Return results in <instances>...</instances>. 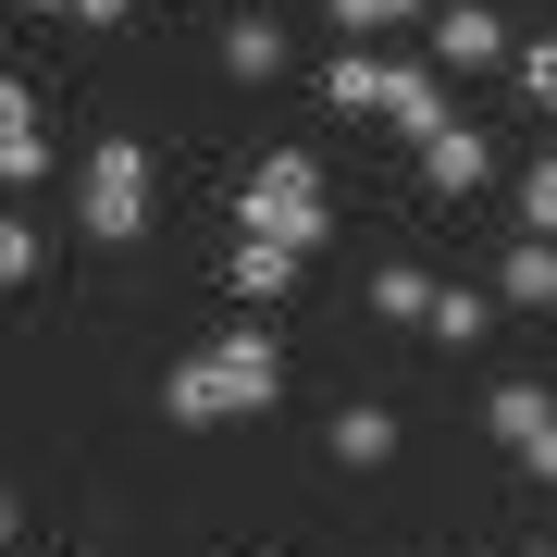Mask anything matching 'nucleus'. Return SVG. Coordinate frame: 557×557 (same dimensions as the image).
<instances>
[{
    "label": "nucleus",
    "instance_id": "obj_4",
    "mask_svg": "<svg viewBox=\"0 0 557 557\" xmlns=\"http://www.w3.org/2000/svg\"><path fill=\"white\" fill-rule=\"evenodd\" d=\"M434 62H446V75H496V62H520V38H508L496 0H446V13H434Z\"/></svg>",
    "mask_w": 557,
    "mask_h": 557
},
{
    "label": "nucleus",
    "instance_id": "obj_8",
    "mask_svg": "<svg viewBox=\"0 0 557 557\" xmlns=\"http://www.w3.org/2000/svg\"><path fill=\"white\" fill-rule=\"evenodd\" d=\"M384 124H397V137H421V149H434L446 137V62H397V100H384Z\"/></svg>",
    "mask_w": 557,
    "mask_h": 557
},
{
    "label": "nucleus",
    "instance_id": "obj_11",
    "mask_svg": "<svg viewBox=\"0 0 557 557\" xmlns=\"http://www.w3.org/2000/svg\"><path fill=\"white\" fill-rule=\"evenodd\" d=\"M496 298H508V310H557V236H520V248L496 260Z\"/></svg>",
    "mask_w": 557,
    "mask_h": 557
},
{
    "label": "nucleus",
    "instance_id": "obj_12",
    "mask_svg": "<svg viewBox=\"0 0 557 557\" xmlns=\"http://www.w3.org/2000/svg\"><path fill=\"white\" fill-rule=\"evenodd\" d=\"M335 458H347V471H384V458H397V409L347 397V409H335Z\"/></svg>",
    "mask_w": 557,
    "mask_h": 557
},
{
    "label": "nucleus",
    "instance_id": "obj_6",
    "mask_svg": "<svg viewBox=\"0 0 557 557\" xmlns=\"http://www.w3.org/2000/svg\"><path fill=\"white\" fill-rule=\"evenodd\" d=\"M322 100H335V112H384V100H397V62H384L372 38H347L335 62H322Z\"/></svg>",
    "mask_w": 557,
    "mask_h": 557
},
{
    "label": "nucleus",
    "instance_id": "obj_13",
    "mask_svg": "<svg viewBox=\"0 0 557 557\" xmlns=\"http://www.w3.org/2000/svg\"><path fill=\"white\" fill-rule=\"evenodd\" d=\"M223 75H248V87L285 75V25L273 13H236V25H223Z\"/></svg>",
    "mask_w": 557,
    "mask_h": 557
},
{
    "label": "nucleus",
    "instance_id": "obj_5",
    "mask_svg": "<svg viewBox=\"0 0 557 557\" xmlns=\"http://www.w3.org/2000/svg\"><path fill=\"white\" fill-rule=\"evenodd\" d=\"M50 174V112H38V87H0V186H38Z\"/></svg>",
    "mask_w": 557,
    "mask_h": 557
},
{
    "label": "nucleus",
    "instance_id": "obj_21",
    "mask_svg": "<svg viewBox=\"0 0 557 557\" xmlns=\"http://www.w3.org/2000/svg\"><path fill=\"white\" fill-rule=\"evenodd\" d=\"M533 471H545V483H557V434H545V446H533Z\"/></svg>",
    "mask_w": 557,
    "mask_h": 557
},
{
    "label": "nucleus",
    "instance_id": "obj_14",
    "mask_svg": "<svg viewBox=\"0 0 557 557\" xmlns=\"http://www.w3.org/2000/svg\"><path fill=\"white\" fill-rule=\"evenodd\" d=\"M434 298H446V285L421 273V260H384V273H372V310L384 322H434Z\"/></svg>",
    "mask_w": 557,
    "mask_h": 557
},
{
    "label": "nucleus",
    "instance_id": "obj_19",
    "mask_svg": "<svg viewBox=\"0 0 557 557\" xmlns=\"http://www.w3.org/2000/svg\"><path fill=\"white\" fill-rule=\"evenodd\" d=\"M38 260H50V248H38V223H0V285H25Z\"/></svg>",
    "mask_w": 557,
    "mask_h": 557
},
{
    "label": "nucleus",
    "instance_id": "obj_10",
    "mask_svg": "<svg viewBox=\"0 0 557 557\" xmlns=\"http://www.w3.org/2000/svg\"><path fill=\"white\" fill-rule=\"evenodd\" d=\"M421 174H434V199H471V186L496 174V149H483V124H446V137L421 149Z\"/></svg>",
    "mask_w": 557,
    "mask_h": 557
},
{
    "label": "nucleus",
    "instance_id": "obj_17",
    "mask_svg": "<svg viewBox=\"0 0 557 557\" xmlns=\"http://www.w3.org/2000/svg\"><path fill=\"white\" fill-rule=\"evenodd\" d=\"M421 335H434V347H471V335H483V298H471V285H446V298H434V322H421Z\"/></svg>",
    "mask_w": 557,
    "mask_h": 557
},
{
    "label": "nucleus",
    "instance_id": "obj_22",
    "mask_svg": "<svg viewBox=\"0 0 557 557\" xmlns=\"http://www.w3.org/2000/svg\"><path fill=\"white\" fill-rule=\"evenodd\" d=\"M520 557H557V545H520Z\"/></svg>",
    "mask_w": 557,
    "mask_h": 557
},
{
    "label": "nucleus",
    "instance_id": "obj_9",
    "mask_svg": "<svg viewBox=\"0 0 557 557\" xmlns=\"http://www.w3.org/2000/svg\"><path fill=\"white\" fill-rule=\"evenodd\" d=\"M483 434H496V446H520V458H533V446L557 434V397H545V384H533V372H520V384H496V397H483Z\"/></svg>",
    "mask_w": 557,
    "mask_h": 557
},
{
    "label": "nucleus",
    "instance_id": "obj_16",
    "mask_svg": "<svg viewBox=\"0 0 557 557\" xmlns=\"http://www.w3.org/2000/svg\"><path fill=\"white\" fill-rule=\"evenodd\" d=\"M508 87H520V100H533V112H557V38H520V62H508Z\"/></svg>",
    "mask_w": 557,
    "mask_h": 557
},
{
    "label": "nucleus",
    "instance_id": "obj_1",
    "mask_svg": "<svg viewBox=\"0 0 557 557\" xmlns=\"http://www.w3.org/2000/svg\"><path fill=\"white\" fill-rule=\"evenodd\" d=\"M273 397H285V347L260 335V322L223 335V347H199V359H174V384H161L174 421H260Z\"/></svg>",
    "mask_w": 557,
    "mask_h": 557
},
{
    "label": "nucleus",
    "instance_id": "obj_3",
    "mask_svg": "<svg viewBox=\"0 0 557 557\" xmlns=\"http://www.w3.org/2000/svg\"><path fill=\"white\" fill-rule=\"evenodd\" d=\"M75 223H87V248H137V236H149V149H137V137H100V149H87Z\"/></svg>",
    "mask_w": 557,
    "mask_h": 557
},
{
    "label": "nucleus",
    "instance_id": "obj_7",
    "mask_svg": "<svg viewBox=\"0 0 557 557\" xmlns=\"http://www.w3.org/2000/svg\"><path fill=\"white\" fill-rule=\"evenodd\" d=\"M298 273H310V260H298V248H273V236H236V260H223V285H236L248 310H273V298H298Z\"/></svg>",
    "mask_w": 557,
    "mask_h": 557
},
{
    "label": "nucleus",
    "instance_id": "obj_20",
    "mask_svg": "<svg viewBox=\"0 0 557 557\" xmlns=\"http://www.w3.org/2000/svg\"><path fill=\"white\" fill-rule=\"evenodd\" d=\"M38 13H75V25H124L137 0H38Z\"/></svg>",
    "mask_w": 557,
    "mask_h": 557
},
{
    "label": "nucleus",
    "instance_id": "obj_2",
    "mask_svg": "<svg viewBox=\"0 0 557 557\" xmlns=\"http://www.w3.org/2000/svg\"><path fill=\"white\" fill-rule=\"evenodd\" d=\"M236 236H273V248H298V260L335 236V186H322L310 149H273V161L236 186Z\"/></svg>",
    "mask_w": 557,
    "mask_h": 557
},
{
    "label": "nucleus",
    "instance_id": "obj_18",
    "mask_svg": "<svg viewBox=\"0 0 557 557\" xmlns=\"http://www.w3.org/2000/svg\"><path fill=\"white\" fill-rule=\"evenodd\" d=\"M409 13H434V0H335L347 38H384V25H409Z\"/></svg>",
    "mask_w": 557,
    "mask_h": 557
},
{
    "label": "nucleus",
    "instance_id": "obj_15",
    "mask_svg": "<svg viewBox=\"0 0 557 557\" xmlns=\"http://www.w3.org/2000/svg\"><path fill=\"white\" fill-rule=\"evenodd\" d=\"M520 236H557V149L520 161Z\"/></svg>",
    "mask_w": 557,
    "mask_h": 557
}]
</instances>
